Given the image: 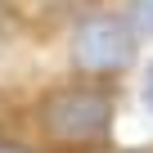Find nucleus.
<instances>
[{"mask_svg":"<svg viewBox=\"0 0 153 153\" xmlns=\"http://www.w3.org/2000/svg\"><path fill=\"white\" fill-rule=\"evenodd\" d=\"M41 131L54 144L90 149L113 135V95L99 86H68L41 104Z\"/></svg>","mask_w":153,"mask_h":153,"instance_id":"1","label":"nucleus"},{"mask_svg":"<svg viewBox=\"0 0 153 153\" xmlns=\"http://www.w3.org/2000/svg\"><path fill=\"white\" fill-rule=\"evenodd\" d=\"M135 59V27L126 18L113 14H86L72 27V63L90 72V76H108L131 68Z\"/></svg>","mask_w":153,"mask_h":153,"instance_id":"2","label":"nucleus"},{"mask_svg":"<svg viewBox=\"0 0 153 153\" xmlns=\"http://www.w3.org/2000/svg\"><path fill=\"white\" fill-rule=\"evenodd\" d=\"M131 27L153 36V0H131Z\"/></svg>","mask_w":153,"mask_h":153,"instance_id":"3","label":"nucleus"},{"mask_svg":"<svg viewBox=\"0 0 153 153\" xmlns=\"http://www.w3.org/2000/svg\"><path fill=\"white\" fill-rule=\"evenodd\" d=\"M140 99H144V108L153 113V63L144 68V86H140Z\"/></svg>","mask_w":153,"mask_h":153,"instance_id":"4","label":"nucleus"},{"mask_svg":"<svg viewBox=\"0 0 153 153\" xmlns=\"http://www.w3.org/2000/svg\"><path fill=\"white\" fill-rule=\"evenodd\" d=\"M0 153H27V149H18V144H0Z\"/></svg>","mask_w":153,"mask_h":153,"instance_id":"5","label":"nucleus"}]
</instances>
